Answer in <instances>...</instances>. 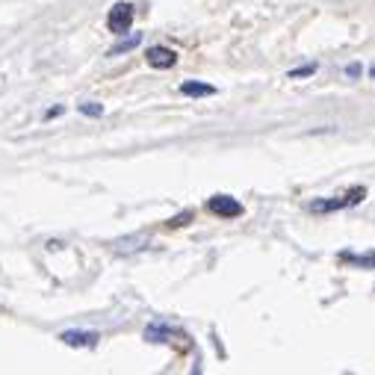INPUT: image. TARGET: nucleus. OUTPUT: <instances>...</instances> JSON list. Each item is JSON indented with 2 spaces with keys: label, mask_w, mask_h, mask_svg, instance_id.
Masks as SVG:
<instances>
[{
  "label": "nucleus",
  "mask_w": 375,
  "mask_h": 375,
  "mask_svg": "<svg viewBox=\"0 0 375 375\" xmlns=\"http://www.w3.org/2000/svg\"><path fill=\"white\" fill-rule=\"evenodd\" d=\"M369 74H372V77H375V65H372V68H369Z\"/></svg>",
  "instance_id": "nucleus-14"
},
{
  "label": "nucleus",
  "mask_w": 375,
  "mask_h": 375,
  "mask_svg": "<svg viewBox=\"0 0 375 375\" xmlns=\"http://www.w3.org/2000/svg\"><path fill=\"white\" fill-rule=\"evenodd\" d=\"M174 328L171 325H166V322H151L148 328H145V340L148 343H166L169 337H174Z\"/></svg>",
  "instance_id": "nucleus-6"
},
{
  "label": "nucleus",
  "mask_w": 375,
  "mask_h": 375,
  "mask_svg": "<svg viewBox=\"0 0 375 375\" xmlns=\"http://www.w3.org/2000/svg\"><path fill=\"white\" fill-rule=\"evenodd\" d=\"M181 95H186V97H210V95H216V86L199 83V80H186V83H181Z\"/></svg>",
  "instance_id": "nucleus-7"
},
{
  "label": "nucleus",
  "mask_w": 375,
  "mask_h": 375,
  "mask_svg": "<svg viewBox=\"0 0 375 375\" xmlns=\"http://www.w3.org/2000/svg\"><path fill=\"white\" fill-rule=\"evenodd\" d=\"M207 210L213 216H219V219H236V216H243V204L231 199V195H213L207 201Z\"/></svg>",
  "instance_id": "nucleus-3"
},
{
  "label": "nucleus",
  "mask_w": 375,
  "mask_h": 375,
  "mask_svg": "<svg viewBox=\"0 0 375 375\" xmlns=\"http://www.w3.org/2000/svg\"><path fill=\"white\" fill-rule=\"evenodd\" d=\"M340 260H343V263H354V266H361V269H375V251H369V254H352V251H343V254H340Z\"/></svg>",
  "instance_id": "nucleus-9"
},
{
  "label": "nucleus",
  "mask_w": 375,
  "mask_h": 375,
  "mask_svg": "<svg viewBox=\"0 0 375 375\" xmlns=\"http://www.w3.org/2000/svg\"><path fill=\"white\" fill-rule=\"evenodd\" d=\"M145 59H148L151 68H174V65H177V53H174L171 48H163V45L148 48Z\"/></svg>",
  "instance_id": "nucleus-4"
},
{
  "label": "nucleus",
  "mask_w": 375,
  "mask_h": 375,
  "mask_svg": "<svg viewBox=\"0 0 375 375\" xmlns=\"http://www.w3.org/2000/svg\"><path fill=\"white\" fill-rule=\"evenodd\" d=\"M189 219H192V213H184V216H174V219H171L169 225H171V228H177V225H186Z\"/></svg>",
  "instance_id": "nucleus-12"
},
{
  "label": "nucleus",
  "mask_w": 375,
  "mask_h": 375,
  "mask_svg": "<svg viewBox=\"0 0 375 375\" xmlns=\"http://www.w3.org/2000/svg\"><path fill=\"white\" fill-rule=\"evenodd\" d=\"M80 112H83V115H92V118H101V115H104V107L95 104V101H83V104H80Z\"/></svg>",
  "instance_id": "nucleus-11"
},
{
  "label": "nucleus",
  "mask_w": 375,
  "mask_h": 375,
  "mask_svg": "<svg viewBox=\"0 0 375 375\" xmlns=\"http://www.w3.org/2000/svg\"><path fill=\"white\" fill-rule=\"evenodd\" d=\"M317 63H307V65H299V68H292L287 77H290V80H302V77H310V74H317Z\"/></svg>",
  "instance_id": "nucleus-10"
},
{
  "label": "nucleus",
  "mask_w": 375,
  "mask_h": 375,
  "mask_svg": "<svg viewBox=\"0 0 375 375\" xmlns=\"http://www.w3.org/2000/svg\"><path fill=\"white\" fill-rule=\"evenodd\" d=\"M59 340L65 346H80V349H92L97 343V334L95 331H63Z\"/></svg>",
  "instance_id": "nucleus-5"
},
{
  "label": "nucleus",
  "mask_w": 375,
  "mask_h": 375,
  "mask_svg": "<svg viewBox=\"0 0 375 375\" xmlns=\"http://www.w3.org/2000/svg\"><path fill=\"white\" fill-rule=\"evenodd\" d=\"M139 45H142V33H130V36L122 38L118 45H112L107 56H122V53H127V51H133V48H139Z\"/></svg>",
  "instance_id": "nucleus-8"
},
{
  "label": "nucleus",
  "mask_w": 375,
  "mask_h": 375,
  "mask_svg": "<svg viewBox=\"0 0 375 375\" xmlns=\"http://www.w3.org/2000/svg\"><path fill=\"white\" fill-rule=\"evenodd\" d=\"M130 24H133V6L122 0V4H115V6L110 9L107 27H110L112 36H125V33H130Z\"/></svg>",
  "instance_id": "nucleus-2"
},
{
  "label": "nucleus",
  "mask_w": 375,
  "mask_h": 375,
  "mask_svg": "<svg viewBox=\"0 0 375 375\" xmlns=\"http://www.w3.org/2000/svg\"><path fill=\"white\" fill-rule=\"evenodd\" d=\"M346 74H349V77H361V74H364L361 63H352V65H346Z\"/></svg>",
  "instance_id": "nucleus-13"
},
{
  "label": "nucleus",
  "mask_w": 375,
  "mask_h": 375,
  "mask_svg": "<svg viewBox=\"0 0 375 375\" xmlns=\"http://www.w3.org/2000/svg\"><path fill=\"white\" fill-rule=\"evenodd\" d=\"M364 199H366V186H352L346 195H340V199H319V201H313L310 210L313 213H334V210H346V207L361 204Z\"/></svg>",
  "instance_id": "nucleus-1"
}]
</instances>
